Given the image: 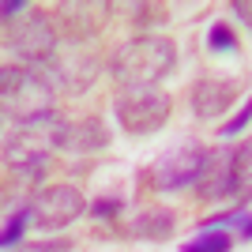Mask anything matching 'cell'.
Returning a JSON list of instances; mask_svg holds the SVG:
<instances>
[{"label":"cell","instance_id":"3","mask_svg":"<svg viewBox=\"0 0 252 252\" xmlns=\"http://www.w3.org/2000/svg\"><path fill=\"white\" fill-rule=\"evenodd\" d=\"M169 113L173 102L158 87H121V94L113 98V117L128 136H155Z\"/></svg>","mask_w":252,"mask_h":252},{"label":"cell","instance_id":"16","mask_svg":"<svg viewBox=\"0 0 252 252\" xmlns=\"http://www.w3.org/2000/svg\"><path fill=\"white\" fill-rule=\"evenodd\" d=\"M27 222H31V211H27V207H19V211H15V215H11L8 222H4V237H0V245H4V249H11V245H15V241L23 237Z\"/></svg>","mask_w":252,"mask_h":252},{"label":"cell","instance_id":"18","mask_svg":"<svg viewBox=\"0 0 252 252\" xmlns=\"http://www.w3.org/2000/svg\"><path fill=\"white\" fill-rule=\"evenodd\" d=\"M249 121H252V98L241 105V109H237V117H233L230 125L222 128V136H237V132H245V128H249Z\"/></svg>","mask_w":252,"mask_h":252},{"label":"cell","instance_id":"21","mask_svg":"<svg viewBox=\"0 0 252 252\" xmlns=\"http://www.w3.org/2000/svg\"><path fill=\"white\" fill-rule=\"evenodd\" d=\"M0 11H4V23H11L19 11H27V4H23V0H4V8H0Z\"/></svg>","mask_w":252,"mask_h":252},{"label":"cell","instance_id":"8","mask_svg":"<svg viewBox=\"0 0 252 252\" xmlns=\"http://www.w3.org/2000/svg\"><path fill=\"white\" fill-rule=\"evenodd\" d=\"M196 192L203 200L241 196V185H237V147H211L207 151V166H203L200 181H196Z\"/></svg>","mask_w":252,"mask_h":252},{"label":"cell","instance_id":"11","mask_svg":"<svg viewBox=\"0 0 252 252\" xmlns=\"http://www.w3.org/2000/svg\"><path fill=\"white\" fill-rule=\"evenodd\" d=\"M4 162H8V169H15L19 177L38 181L45 169H49V147L38 143V139H31V136H15V143L4 147Z\"/></svg>","mask_w":252,"mask_h":252},{"label":"cell","instance_id":"7","mask_svg":"<svg viewBox=\"0 0 252 252\" xmlns=\"http://www.w3.org/2000/svg\"><path fill=\"white\" fill-rule=\"evenodd\" d=\"M109 143V132L98 117H79V121H53L49 147L64 155H94Z\"/></svg>","mask_w":252,"mask_h":252},{"label":"cell","instance_id":"10","mask_svg":"<svg viewBox=\"0 0 252 252\" xmlns=\"http://www.w3.org/2000/svg\"><path fill=\"white\" fill-rule=\"evenodd\" d=\"M189 98H192V113L203 117V121H211V117H222L233 102H237V83H226V79L207 75V79H200V83L192 87Z\"/></svg>","mask_w":252,"mask_h":252},{"label":"cell","instance_id":"1","mask_svg":"<svg viewBox=\"0 0 252 252\" xmlns=\"http://www.w3.org/2000/svg\"><path fill=\"white\" fill-rule=\"evenodd\" d=\"M0 98H4V113L23 128L45 125L57 113V87L42 68H31V64H4Z\"/></svg>","mask_w":252,"mask_h":252},{"label":"cell","instance_id":"22","mask_svg":"<svg viewBox=\"0 0 252 252\" xmlns=\"http://www.w3.org/2000/svg\"><path fill=\"white\" fill-rule=\"evenodd\" d=\"M241 233H245V237H252V215H249V219H245V226H241Z\"/></svg>","mask_w":252,"mask_h":252},{"label":"cell","instance_id":"14","mask_svg":"<svg viewBox=\"0 0 252 252\" xmlns=\"http://www.w3.org/2000/svg\"><path fill=\"white\" fill-rule=\"evenodd\" d=\"M207 45H211V53H219V57H233V53H237V34H233L226 23H211Z\"/></svg>","mask_w":252,"mask_h":252},{"label":"cell","instance_id":"6","mask_svg":"<svg viewBox=\"0 0 252 252\" xmlns=\"http://www.w3.org/2000/svg\"><path fill=\"white\" fill-rule=\"evenodd\" d=\"M42 72L49 75V83L57 87V91L79 94V91H87V87L94 83L98 61L83 49V45H75V42H61V49L53 53V61L45 64Z\"/></svg>","mask_w":252,"mask_h":252},{"label":"cell","instance_id":"2","mask_svg":"<svg viewBox=\"0 0 252 252\" xmlns=\"http://www.w3.org/2000/svg\"><path fill=\"white\" fill-rule=\"evenodd\" d=\"M177 68V45L162 34H143L132 38L113 53L109 72L121 87H155Z\"/></svg>","mask_w":252,"mask_h":252},{"label":"cell","instance_id":"5","mask_svg":"<svg viewBox=\"0 0 252 252\" xmlns=\"http://www.w3.org/2000/svg\"><path fill=\"white\" fill-rule=\"evenodd\" d=\"M207 151L211 147H200V143H177L151 166V185L158 192H177V189L196 185L203 166H207Z\"/></svg>","mask_w":252,"mask_h":252},{"label":"cell","instance_id":"9","mask_svg":"<svg viewBox=\"0 0 252 252\" xmlns=\"http://www.w3.org/2000/svg\"><path fill=\"white\" fill-rule=\"evenodd\" d=\"M11 49L19 53L31 68H45L53 61V53L61 49V38H57V31L49 27L45 15H27L15 27V34H11Z\"/></svg>","mask_w":252,"mask_h":252},{"label":"cell","instance_id":"4","mask_svg":"<svg viewBox=\"0 0 252 252\" xmlns=\"http://www.w3.org/2000/svg\"><path fill=\"white\" fill-rule=\"evenodd\" d=\"M27 211H31V222L38 230H64L91 207H87L83 192L75 185H49V189H38L31 196Z\"/></svg>","mask_w":252,"mask_h":252},{"label":"cell","instance_id":"19","mask_svg":"<svg viewBox=\"0 0 252 252\" xmlns=\"http://www.w3.org/2000/svg\"><path fill=\"white\" fill-rule=\"evenodd\" d=\"M117 211H121V200H98V203H91V215H94V219H113Z\"/></svg>","mask_w":252,"mask_h":252},{"label":"cell","instance_id":"15","mask_svg":"<svg viewBox=\"0 0 252 252\" xmlns=\"http://www.w3.org/2000/svg\"><path fill=\"white\" fill-rule=\"evenodd\" d=\"M237 185H241V200L252 196V139L237 147Z\"/></svg>","mask_w":252,"mask_h":252},{"label":"cell","instance_id":"20","mask_svg":"<svg viewBox=\"0 0 252 252\" xmlns=\"http://www.w3.org/2000/svg\"><path fill=\"white\" fill-rule=\"evenodd\" d=\"M230 11H233V15H237V19L245 23V27H249V31H252V0H233V4H230Z\"/></svg>","mask_w":252,"mask_h":252},{"label":"cell","instance_id":"12","mask_svg":"<svg viewBox=\"0 0 252 252\" xmlns=\"http://www.w3.org/2000/svg\"><path fill=\"white\" fill-rule=\"evenodd\" d=\"M173 211L169 207H151V211H139L136 215V226H132V233L136 237H143V241H162V237H169L173 233Z\"/></svg>","mask_w":252,"mask_h":252},{"label":"cell","instance_id":"13","mask_svg":"<svg viewBox=\"0 0 252 252\" xmlns=\"http://www.w3.org/2000/svg\"><path fill=\"white\" fill-rule=\"evenodd\" d=\"M233 237L226 230H200L192 241L181 245V252H230Z\"/></svg>","mask_w":252,"mask_h":252},{"label":"cell","instance_id":"17","mask_svg":"<svg viewBox=\"0 0 252 252\" xmlns=\"http://www.w3.org/2000/svg\"><path fill=\"white\" fill-rule=\"evenodd\" d=\"M19 252H72V241H68V237H53V241H34V245H23Z\"/></svg>","mask_w":252,"mask_h":252}]
</instances>
